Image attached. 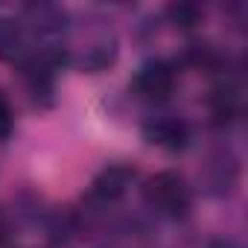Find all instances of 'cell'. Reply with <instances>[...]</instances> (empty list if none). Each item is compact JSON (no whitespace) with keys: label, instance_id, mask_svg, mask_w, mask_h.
<instances>
[{"label":"cell","instance_id":"6da1fadb","mask_svg":"<svg viewBox=\"0 0 248 248\" xmlns=\"http://www.w3.org/2000/svg\"><path fill=\"white\" fill-rule=\"evenodd\" d=\"M143 199L152 210H158L161 216H170V219H178L190 210V190H187L184 178L175 172L152 175L143 187Z\"/></svg>","mask_w":248,"mask_h":248},{"label":"cell","instance_id":"7a4b0ae2","mask_svg":"<svg viewBox=\"0 0 248 248\" xmlns=\"http://www.w3.org/2000/svg\"><path fill=\"white\" fill-rule=\"evenodd\" d=\"M175 67L167 62H149L135 76V91L146 99H167L175 91Z\"/></svg>","mask_w":248,"mask_h":248},{"label":"cell","instance_id":"3957f363","mask_svg":"<svg viewBox=\"0 0 248 248\" xmlns=\"http://www.w3.org/2000/svg\"><path fill=\"white\" fill-rule=\"evenodd\" d=\"M132 178H135V170H129L126 164H114V167L102 170L93 178L91 196L99 199V202H114V199H120L123 193H126V187L132 184Z\"/></svg>","mask_w":248,"mask_h":248},{"label":"cell","instance_id":"277c9868","mask_svg":"<svg viewBox=\"0 0 248 248\" xmlns=\"http://www.w3.org/2000/svg\"><path fill=\"white\" fill-rule=\"evenodd\" d=\"M146 138H149V143H155V146H161L167 152H175V149L187 146L190 132H187V126H184L181 120L164 117V120H155V123L146 126Z\"/></svg>","mask_w":248,"mask_h":248},{"label":"cell","instance_id":"5b68a950","mask_svg":"<svg viewBox=\"0 0 248 248\" xmlns=\"http://www.w3.org/2000/svg\"><path fill=\"white\" fill-rule=\"evenodd\" d=\"M239 111V93L233 85H216L210 91V117L216 126H225L231 123Z\"/></svg>","mask_w":248,"mask_h":248},{"label":"cell","instance_id":"8992f818","mask_svg":"<svg viewBox=\"0 0 248 248\" xmlns=\"http://www.w3.org/2000/svg\"><path fill=\"white\" fill-rule=\"evenodd\" d=\"M167 15H170V21H172L175 27H181V30H190V27L202 24V18H204V9H202L199 3L181 0V3H172V6L167 9Z\"/></svg>","mask_w":248,"mask_h":248},{"label":"cell","instance_id":"52a82bcc","mask_svg":"<svg viewBox=\"0 0 248 248\" xmlns=\"http://www.w3.org/2000/svg\"><path fill=\"white\" fill-rule=\"evenodd\" d=\"M12 135V108L6 102V96L0 93V140H6Z\"/></svg>","mask_w":248,"mask_h":248},{"label":"cell","instance_id":"ba28073f","mask_svg":"<svg viewBox=\"0 0 248 248\" xmlns=\"http://www.w3.org/2000/svg\"><path fill=\"white\" fill-rule=\"evenodd\" d=\"M6 233H9V222H6V216L0 213V242L6 239Z\"/></svg>","mask_w":248,"mask_h":248}]
</instances>
